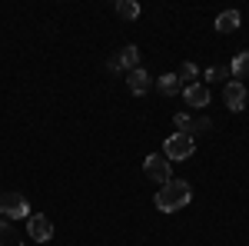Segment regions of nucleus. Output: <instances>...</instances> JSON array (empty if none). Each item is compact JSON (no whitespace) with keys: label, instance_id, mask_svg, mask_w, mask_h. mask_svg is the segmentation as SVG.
Masks as SVG:
<instances>
[{"label":"nucleus","instance_id":"f257e3e1","mask_svg":"<svg viewBox=\"0 0 249 246\" xmlns=\"http://www.w3.org/2000/svg\"><path fill=\"white\" fill-rule=\"evenodd\" d=\"M193 200V189L186 180H170V183H163L160 193H156V207L160 213H176V209H183L186 203Z\"/></svg>","mask_w":249,"mask_h":246},{"label":"nucleus","instance_id":"f03ea898","mask_svg":"<svg viewBox=\"0 0 249 246\" xmlns=\"http://www.w3.org/2000/svg\"><path fill=\"white\" fill-rule=\"evenodd\" d=\"M193 150H196V143H193L190 133H173L166 140V147H163L166 160H186V156H193Z\"/></svg>","mask_w":249,"mask_h":246},{"label":"nucleus","instance_id":"7ed1b4c3","mask_svg":"<svg viewBox=\"0 0 249 246\" xmlns=\"http://www.w3.org/2000/svg\"><path fill=\"white\" fill-rule=\"evenodd\" d=\"M143 170H146V176H150L153 183H160V187L173 180V176H170V160H166V156H160V153H150V156H146Z\"/></svg>","mask_w":249,"mask_h":246},{"label":"nucleus","instance_id":"20e7f679","mask_svg":"<svg viewBox=\"0 0 249 246\" xmlns=\"http://www.w3.org/2000/svg\"><path fill=\"white\" fill-rule=\"evenodd\" d=\"M0 213L10 216V220H23V216L30 213L27 196H20V193H3V196H0Z\"/></svg>","mask_w":249,"mask_h":246},{"label":"nucleus","instance_id":"39448f33","mask_svg":"<svg viewBox=\"0 0 249 246\" xmlns=\"http://www.w3.org/2000/svg\"><path fill=\"white\" fill-rule=\"evenodd\" d=\"M27 229H30V240H37V243H50L53 240V223L47 216H40V213L27 216Z\"/></svg>","mask_w":249,"mask_h":246},{"label":"nucleus","instance_id":"423d86ee","mask_svg":"<svg viewBox=\"0 0 249 246\" xmlns=\"http://www.w3.org/2000/svg\"><path fill=\"white\" fill-rule=\"evenodd\" d=\"M223 100H226V107H230V110L239 114V110L246 107V87H243L239 80H230V83H226V90H223Z\"/></svg>","mask_w":249,"mask_h":246},{"label":"nucleus","instance_id":"0eeeda50","mask_svg":"<svg viewBox=\"0 0 249 246\" xmlns=\"http://www.w3.org/2000/svg\"><path fill=\"white\" fill-rule=\"evenodd\" d=\"M136 63H140V50H136V47H123V50L110 60V70H136Z\"/></svg>","mask_w":249,"mask_h":246},{"label":"nucleus","instance_id":"6e6552de","mask_svg":"<svg viewBox=\"0 0 249 246\" xmlns=\"http://www.w3.org/2000/svg\"><path fill=\"white\" fill-rule=\"evenodd\" d=\"M126 83H130V90H133V94H146V90L153 87V76L146 74V70H140V67H136V70H130Z\"/></svg>","mask_w":249,"mask_h":246},{"label":"nucleus","instance_id":"1a4fd4ad","mask_svg":"<svg viewBox=\"0 0 249 246\" xmlns=\"http://www.w3.org/2000/svg\"><path fill=\"white\" fill-rule=\"evenodd\" d=\"M183 94H186V103H190V107H206V103H210V87H206V83H193Z\"/></svg>","mask_w":249,"mask_h":246},{"label":"nucleus","instance_id":"9d476101","mask_svg":"<svg viewBox=\"0 0 249 246\" xmlns=\"http://www.w3.org/2000/svg\"><path fill=\"white\" fill-rule=\"evenodd\" d=\"M239 27V10H223L219 17H216V30L219 34H232Z\"/></svg>","mask_w":249,"mask_h":246},{"label":"nucleus","instance_id":"9b49d317","mask_svg":"<svg viewBox=\"0 0 249 246\" xmlns=\"http://www.w3.org/2000/svg\"><path fill=\"white\" fill-rule=\"evenodd\" d=\"M0 246H23V240L17 236V229L10 227V223H3V220H0Z\"/></svg>","mask_w":249,"mask_h":246},{"label":"nucleus","instance_id":"f8f14e48","mask_svg":"<svg viewBox=\"0 0 249 246\" xmlns=\"http://www.w3.org/2000/svg\"><path fill=\"white\" fill-rule=\"evenodd\" d=\"M230 74H236V80H243V76H249V50H243V54H236V60H232Z\"/></svg>","mask_w":249,"mask_h":246},{"label":"nucleus","instance_id":"ddd939ff","mask_svg":"<svg viewBox=\"0 0 249 246\" xmlns=\"http://www.w3.org/2000/svg\"><path fill=\"white\" fill-rule=\"evenodd\" d=\"M183 87H179V76L176 74H166V76H160V94L163 96H173V94H179Z\"/></svg>","mask_w":249,"mask_h":246},{"label":"nucleus","instance_id":"4468645a","mask_svg":"<svg viewBox=\"0 0 249 246\" xmlns=\"http://www.w3.org/2000/svg\"><path fill=\"white\" fill-rule=\"evenodd\" d=\"M116 14L123 20H136L140 17V3H136V0H120V3H116Z\"/></svg>","mask_w":249,"mask_h":246},{"label":"nucleus","instance_id":"2eb2a0df","mask_svg":"<svg viewBox=\"0 0 249 246\" xmlns=\"http://www.w3.org/2000/svg\"><path fill=\"white\" fill-rule=\"evenodd\" d=\"M196 74H199V70H196V63H183V67H179V87H183V90H186V87H193V80H196Z\"/></svg>","mask_w":249,"mask_h":246},{"label":"nucleus","instance_id":"dca6fc26","mask_svg":"<svg viewBox=\"0 0 249 246\" xmlns=\"http://www.w3.org/2000/svg\"><path fill=\"white\" fill-rule=\"evenodd\" d=\"M173 123L179 127V133H190V123H193V120L186 114H176V116H173Z\"/></svg>","mask_w":249,"mask_h":246},{"label":"nucleus","instance_id":"f3484780","mask_svg":"<svg viewBox=\"0 0 249 246\" xmlns=\"http://www.w3.org/2000/svg\"><path fill=\"white\" fill-rule=\"evenodd\" d=\"M226 74H230V67H210L206 70V80H223Z\"/></svg>","mask_w":249,"mask_h":246},{"label":"nucleus","instance_id":"a211bd4d","mask_svg":"<svg viewBox=\"0 0 249 246\" xmlns=\"http://www.w3.org/2000/svg\"><path fill=\"white\" fill-rule=\"evenodd\" d=\"M210 127H213L210 120H193V123H190V136H193V133H199V130H210Z\"/></svg>","mask_w":249,"mask_h":246}]
</instances>
